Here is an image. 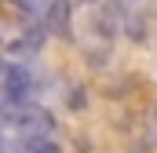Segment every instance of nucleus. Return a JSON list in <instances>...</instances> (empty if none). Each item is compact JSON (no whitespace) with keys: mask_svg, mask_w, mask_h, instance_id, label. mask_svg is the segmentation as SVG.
I'll use <instances>...</instances> for the list:
<instances>
[{"mask_svg":"<svg viewBox=\"0 0 157 153\" xmlns=\"http://www.w3.org/2000/svg\"><path fill=\"white\" fill-rule=\"evenodd\" d=\"M15 153H62V146L55 139H18Z\"/></svg>","mask_w":157,"mask_h":153,"instance_id":"5","label":"nucleus"},{"mask_svg":"<svg viewBox=\"0 0 157 153\" xmlns=\"http://www.w3.org/2000/svg\"><path fill=\"white\" fill-rule=\"evenodd\" d=\"M0 47L11 51V55H29L40 47V29L29 26V22H18V26H7L0 33Z\"/></svg>","mask_w":157,"mask_h":153,"instance_id":"3","label":"nucleus"},{"mask_svg":"<svg viewBox=\"0 0 157 153\" xmlns=\"http://www.w3.org/2000/svg\"><path fill=\"white\" fill-rule=\"evenodd\" d=\"M18 7H29V11H33V7H37V0H18Z\"/></svg>","mask_w":157,"mask_h":153,"instance_id":"7","label":"nucleus"},{"mask_svg":"<svg viewBox=\"0 0 157 153\" xmlns=\"http://www.w3.org/2000/svg\"><path fill=\"white\" fill-rule=\"evenodd\" d=\"M121 29H128V37H132V40H143V37H146V29H150V26H146V15H128Z\"/></svg>","mask_w":157,"mask_h":153,"instance_id":"6","label":"nucleus"},{"mask_svg":"<svg viewBox=\"0 0 157 153\" xmlns=\"http://www.w3.org/2000/svg\"><path fill=\"white\" fill-rule=\"evenodd\" d=\"M4 124L18 135V139H51L55 131V117L48 113L37 102H26V106H11L4 113Z\"/></svg>","mask_w":157,"mask_h":153,"instance_id":"1","label":"nucleus"},{"mask_svg":"<svg viewBox=\"0 0 157 153\" xmlns=\"http://www.w3.org/2000/svg\"><path fill=\"white\" fill-rule=\"evenodd\" d=\"M44 26L59 37H70V0H48L44 7Z\"/></svg>","mask_w":157,"mask_h":153,"instance_id":"4","label":"nucleus"},{"mask_svg":"<svg viewBox=\"0 0 157 153\" xmlns=\"http://www.w3.org/2000/svg\"><path fill=\"white\" fill-rule=\"evenodd\" d=\"M0 91H4L7 106H26V102L33 99V91H37V80L29 73V66L7 62V66L0 69Z\"/></svg>","mask_w":157,"mask_h":153,"instance_id":"2","label":"nucleus"}]
</instances>
